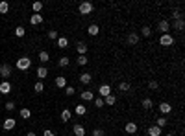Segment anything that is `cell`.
Listing matches in <instances>:
<instances>
[{
  "instance_id": "obj_17",
  "label": "cell",
  "mask_w": 185,
  "mask_h": 136,
  "mask_svg": "<svg viewBox=\"0 0 185 136\" xmlns=\"http://www.w3.org/2000/svg\"><path fill=\"white\" fill-rule=\"evenodd\" d=\"M139 42V35L137 33H130L128 35V44H132V46H133V44H137Z\"/></svg>"
},
{
  "instance_id": "obj_22",
  "label": "cell",
  "mask_w": 185,
  "mask_h": 136,
  "mask_svg": "<svg viewBox=\"0 0 185 136\" xmlns=\"http://www.w3.org/2000/svg\"><path fill=\"white\" fill-rule=\"evenodd\" d=\"M183 28H185V22H183V18H178V21L174 22V29H178V31H182Z\"/></svg>"
},
{
  "instance_id": "obj_23",
  "label": "cell",
  "mask_w": 185,
  "mask_h": 136,
  "mask_svg": "<svg viewBox=\"0 0 185 136\" xmlns=\"http://www.w3.org/2000/svg\"><path fill=\"white\" fill-rule=\"evenodd\" d=\"M74 112H76L78 116H83V114H87V109L83 107V105H78V107L74 109Z\"/></svg>"
},
{
  "instance_id": "obj_45",
  "label": "cell",
  "mask_w": 185,
  "mask_h": 136,
  "mask_svg": "<svg viewBox=\"0 0 185 136\" xmlns=\"http://www.w3.org/2000/svg\"><path fill=\"white\" fill-rule=\"evenodd\" d=\"M44 136H56V133H52V131H44Z\"/></svg>"
},
{
  "instance_id": "obj_9",
  "label": "cell",
  "mask_w": 185,
  "mask_h": 136,
  "mask_svg": "<svg viewBox=\"0 0 185 136\" xmlns=\"http://www.w3.org/2000/svg\"><path fill=\"white\" fill-rule=\"evenodd\" d=\"M148 136H161V127H157V125H152L148 131Z\"/></svg>"
},
{
  "instance_id": "obj_24",
  "label": "cell",
  "mask_w": 185,
  "mask_h": 136,
  "mask_svg": "<svg viewBox=\"0 0 185 136\" xmlns=\"http://www.w3.org/2000/svg\"><path fill=\"white\" fill-rule=\"evenodd\" d=\"M33 90H35L37 94H41L43 90H44V85H43V81H37L35 85H33Z\"/></svg>"
},
{
  "instance_id": "obj_2",
  "label": "cell",
  "mask_w": 185,
  "mask_h": 136,
  "mask_svg": "<svg viewBox=\"0 0 185 136\" xmlns=\"http://www.w3.org/2000/svg\"><path fill=\"white\" fill-rule=\"evenodd\" d=\"M78 9H80V13H82V15H89V13L93 11V4L91 2H82Z\"/></svg>"
},
{
  "instance_id": "obj_5",
  "label": "cell",
  "mask_w": 185,
  "mask_h": 136,
  "mask_svg": "<svg viewBox=\"0 0 185 136\" xmlns=\"http://www.w3.org/2000/svg\"><path fill=\"white\" fill-rule=\"evenodd\" d=\"M98 92H100V98H106V96L111 94V87H109V85H100Z\"/></svg>"
},
{
  "instance_id": "obj_26",
  "label": "cell",
  "mask_w": 185,
  "mask_h": 136,
  "mask_svg": "<svg viewBox=\"0 0 185 136\" xmlns=\"http://www.w3.org/2000/svg\"><path fill=\"white\" fill-rule=\"evenodd\" d=\"M93 101H94V107H96V109H102L104 107V98H100V96H98V98H94Z\"/></svg>"
},
{
  "instance_id": "obj_43",
  "label": "cell",
  "mask_w": 185,
  "mask_h": 136,
  "mask_svg": "<svg viewBox=\"0 0 185 136\" xmlns=\"http://www.w3.org/2000/svg\"><path fill=\"white\" fill-rule=\"evenodd\" d=\"M6 109H8V110H13V109H15V103H13V101H8V103H6Z\"/></svg>"
},
{
  "instance_id": "obj_14",
  "label": "cell",
  "mask_w": 185,
  "mask_h": 136,
  "mask_svg": "<svg viewBox=\"0 0 185 136\" xmlns=\"http://www.w3.org/2000/svg\"><path fill=\"white\" fill-rule=\"evenodd\" d=\"M46 75H48V70L44 68V66H39V68H37V77H39V81H43Z\"/></svg>"
},
{
  "instance_id": "obj_25",
  "label": "cell",
  "mask_w": 185,
  "mask_h": 136,
  "mask_svg": "<svg viewBox=\"0 0 185 136\" xmlns=\"http://www.w3.org/2000/svg\"><path fill=\"white\" fill-rule=\"evenodd\" d=\"M69 120H71V110L65 109L63 112H61V122H69Z\"/></svg>"
},
{
  "instance_id": "obj_31",
  "label": "cell",
  "mask_w": 185,
  "mask_h": 136,
  "mask_svg": "<svg viewBox=\"0 0 185 136\" xmlns=\"http://www.w3.org/2000/svg\"><path fill=\"white\" fill-rule=\"evenodd\" d=\"M8 9H9V4L8 2H0V13H8Z\"/></svg>"
},
{
  "instance_id": "obj_15",
  "label": "cell",
  "mask_w": 185,
  "mask_h": 136,
  "mask_svg": "<svg viewBox=\"0 0 185 136\" xmlns=\"http://www.w3.org/2000/svg\"><path fill=\"white\" fill-rule=\"evenodd\" d=\"M87 31H89V35H93V37H94V35L100 33V26H98V24H91V26L87 28Z\"/></svg>"
},
{
  "instance_id": "obj_16",
  "label": "cell",
  "mask_w": 185,
  "mask_h": 136,
  "mask_svg": "<svg viewBox=\"0 0 185 136\" xmlns=\"http://www.w3.org/2000/svg\"><path fill=\"white\" fill-rule=\"evenodd\" d=\"M80 81H82L83 85H89L93 81V75L91 74H82V75H80Z\"/></svg>"
},
{
  "instance_id": "obj_32",
  "label": "cell",
  "mask_w": 185,
  "mask_h": 136,
  "mask_svg": "<svg viewBox=\"0 0 185 136\" xmlns=\"http://www.w3.org/2000/svg\"><path fill=\"white\" fill-rule=\"evenodd\" d=\"M39 59H41V63H46L48 61V52H39Z\"/></svg>"
},
{
  "instance_id": "obj_8",
  "label": "cell",
  "mask_w": 185,
  "mask_h": 136,
  "mask_svg": "<svg viewBox=\"0 0 185 136\" xmlns=\"http://www.w3.org/2000/svg\"><path fill=\"white\" fill-rule=\"evenodd\" d=\"M168 28H170V24H168L167 21H159V22H157V29H159L161 33H167Z\"/></svg>"
},
{
  "instance_id": "obj_19",
  "label": "cell",
  "mask_w": 185,
  "mask_h": 136,
  "mask_svg": "<svg viewBox=\"0 0 185 136\" xmlns=\"http://www.w3.org/2000/svg\"><path fill=\"white\" fill-rule=\"evenodd\" d=\"M76 50H78V53H80V55H85V53H87V44H85V42H78Z\"/></svg>"
},
{
  "instance_id": "obj_27",
  "label": "cell",
  "mask_w": 185,
  "mask_h": 136,
  "mask_svg": "<svg viewBox=\"0 0 185 136\" xmlns=\"http://www.w3.org/2000/svg\"><path fill=\"white\" fill-rule=\"evenodd\" d=\"M58 46H59V48H67V46H69V41H67L65 37H59V39H58Z\"/></svg>"
},
{
  "instance_id": "obj_29",
  "label": "cell",
  "mask_w": 185,
  "mask_h": 136,
  "mask_svg": "<svg viewBox=\"0 0 185 136\" xmlns=\"http://www.w3.org/2000/svg\"><path fill=\"white\" fill-rule=\"evenodd\" d=\"M152 99H150V98H144L143 99V109H152Z\"/></svg>"
},
{
  "instance_id": "obj_11",
  "label": "cell",
  "mask_w": 185,
  "mask_h": 136,
  "mask_svg": "<svg viewBox=\"0 0 185 136\" xmlns=\"http://www.w3.org/2000/svg\"><path fill=\"white\" fill-rule=\"evenodd\" d=\"M124 131H126V133H130V134H135V133H137V123H133V122L126 123V127H124Z\"/></svg>"
},
{
  "instance_id": "obj_13",
  "label": "cell",
  "mask_w": 185,
  "mask_h": 136,
  "mask_svg": "<svg viewBox=\"0 0 185 136\" xmlns=\"http://www.w3.org/2000/svg\"><path fill=\"white\" fill-rule=\"evenodd\" d=\"M80 96H82V99H83V101H93V99H94V96H93L91 90H83V92L80 94Z\"/></svg>"
},
{
  "instance_id": "obj_34",
  "label": "cell",
  "mask_w": 185,
  "mask_h": 136,
  "mask_svg": "<svg viewBox=\"0 0 185 136\" xmlns=\"http://www.w3.org/2000/svg\"><path fill=\"white\" fill-rule=\"evenodd\" d=\"M24 33H26V29H24L22 26H19L17 29H15V35H17V37H24Z\"/></svg>"
},
{
  "instance_id": "obj_1",
  "label": "cell",
  "mask_w": 185,
  "mask_h": 136,
  "mask_svg": "<svg viewBox=\"0 0 185 136\" xmlns=\"http://www.w3.org/2000/svg\"><path fill=\"white\" fill-rule=\"evenodd\" d=\"M30 66H32V59H28V57H21L17 61V68L19 70H28Z\"/></svg>"
},
{
  "instance_id": "obj_35",
  "label": "cell",
  "mask_w": 185,
  "mask_h": 136,
  "mask_svg": "<svg viewBox=\"0 0 185 136\" xmlns=\"http://www.w3.org/2000/svg\"><path fill=\"white\" fill-rule=\"evenodd\" d=\"M33 11H35V13H39V11H41V9H43V2H33Z\"/></svg>"
},
{
  "instance_id": "obj_12",
  "label": "cell",
  "mask_w": 185,
  "mask_h": 136,
  "mask_svg": "<svg viewBox=\"0 0 185 136\" xmlns=\"http://www.w3.org/2000/svg\"><path fill=\"white\" fill-rule=\"evenodd\" d=\"M30 22H32L33 26H37V24H41V22H43V15H39V13L32 15V17H30Z\"/></svg>"
},
{
  "instance_id": "obj_7",
  "label": "cell",
  "mask_w": 185,
  "mask_h": 136,
  "mask_svg": "<svg viewBox=\"0 0 185 136\" xmlns=\"http://www.w3.org/2000/svg\"><path fill=\"white\" fill-rule=\"evenodd\" d=\"M72 133L76 134V136H85V127H83V125H80V123H76L72 127Z\"/></svg>"
},
{
  "instance_id": "obj_30",
  "label": "cell",
  "mask_w": 185,
  "mask_h": 136,
  "mask_svg": "<svg viewBox=\"0 0 185 136\" xmlns=\"http://www.w3.org/2000/svg\"><path fill=\"white\" fill-rule=\"evenodd\" d=\"M30 116H32V112H30V109H21V118H24V120H28Z\"/></svg>"
},
{
  "instance_id": "obj_4",
  "label": "cell",
  "mask_w": 185,
  "mask_h": 136,
  "mask_svg": "<svg viewBox=\"0 0 185 136\" xmlns=\"http://www.w3.org/2000/svg\"><path fill=\"white\" fill-rule=\"evenodd\" d=\"M0 75H2L4 79H8L9 75H11V66H9V64H2V66H0Z\"/></svg>"
},
{
  "instance_id": "obj_36",
  "label": "cell",
  "mask_w": 185,
  "mask_h": 136,
  "mask_svg": "<svg viewBox=\"0 0 185 136\" xmlns=\"http://www.w3.org/2000/svg\"><path fill=\"white\" fill-rule=\"evenodd\" d=\"M48 39L56 41V39H58V29H50V31H48Z\"/></svg>"
},
{
  "instance_id": "obj_28",
  "label": "cell",
  "mask_w": 185,
  "mask_h": 136,
  "mask_svg": "<svg viewBox=\"0 0 185 136\" xmlns=\"http://www.w3.org/2000/svg\"><path fill=\"white\" fill-rule=\"evenodd\" d=\"M130 88L132 87H130V83H126V81H122L121 85H118V90H121V92H128Z\"/></svg>"
},
{
  "instance_id": "obj_20",
  "label": "cell",
  "mask_w": 185,
  "mask_h": 136,
  "mask_svg": "<svg viewBox=\"0 0 185 136\" xmlns=\"http://www.w3.org/2000/svg\"><path fill=\"white\" fill-rule=\"evenodd\" d=\"M159 110H161L163 114H168V112L172 110V107H170L168 103H159Z\"/></svg>"
},
{
  "instance_id": "obj_6",
  "label": "cell",
  "mask_w": 185,
  "mask_h": 136,
  "mask_svg": "<svg viewBox=\"0 0 185 136\" xmlns=\"http://www.w3.org/2000/svg\"><path fill=\"white\" fill-rule=\"evenodd\" d=\"M11 92V83L9 81H2L0 83V94H9Z\"/></svg>"
},
{
  "instance_id": "obj_18",
  "label": "cell",
  "mask_w": 185,
  "mask_h": 136,
  "mask_svg": "<svg viewBox=\"0 0 185 136\" xmlns=\"http://www.w3.org/2000/svg\"><path fill=\"white\" fill-rule=\"evenodd\" d=\"M115 103H117V98H115L113 94H109V96L104 98V105H115Z\"/></svg>"
},
{
  "instance_id": "obj_41",
  "label": "cell",
  "mask_w": 185,
  "mask_h": 136,
  "mask_svg": "<svg viewBox=\"0 0 185 136\" xmlns=\"http://www.w3.org/2000/svg\"><path fill=\"white\" fill-rule=\"evenodd\" d=\"M74 92H76V90H74L72 87H65V94H67V96H72Z\"/></svg>"
},
{
  "instance_id": "obj_47",
  "label": "cell",
  "mask_w": 185,
  "mask_h": 136,
  "mask_svg": "<svg viewBox=\"0 0 185 136\" xmlns=\"http://www.w3.org/2000/svg\"><path fill=\"white\" fill-rule=\"evenodd\" d=\"M165 136H174V134H172V133H168V134H165Z\"/></svg>"
},
{
  "instance_id": "obj_40",
  "label": "cell",
  "mask_w": 185,
  "mask_h": 136,
  "mask_svg": "<svg viewBox=\"0 0 185 136\" xmlns=\"http://www.w3.org/2000/svg\"><path fill=\"white\" fill-rule=\"evenodd\" d=\"M93 136H106V133H104L102 129H94L93 131Z\"/></svg>"
},
{
  "instance_id": "obj_33",
  "label": "cell",
  "mask_w": 185,
  "mask_h": 136,
  "mask_svg": "<svg viewBox=\"0 0 185 136\" xmlns=\"http://www.w3.org/2000/svg\"><path fill=\"white\" fill-rule=\"evenodd\" d=\"M87 61H89V59L85 57V55H80V57H78V64H80V66H85Z\"/></svg>"
},
{
  "instance_id": "obj_44",
  "label": "cell",
  "mask_w": 185,
  "mask_h": 136,
  "mask_svg": "<svg viewBox=\"0 0 185 136\" xmlns=\"http://www.w3.org/2000/svg\"><path fill=\"white\" fill-rule=\"evenodd\" d=\"M172 17L178 21V18H182V15H179V11H178V9H174V11H172Z\"/></svg>"
},
{
  "instance_id": "obj_37",
  "label": "cell",
  "mask_w": 185,
  "mask_h": 136,
  "mask_svg": "<svg viewBox=\"0 0 185 136\" xmlns=\"http://www.w3.org/2000/svg\"><path fill=\"white\" fill-rule=\"evenodd\" d=\"M69 63H71L69 57H61V59H59V66H69Z\"/></svg>"
},
{
  "instance_id": "obj_39",
  "label": "cell",
  "mask_w": 185,
  "mask_h": 136,
  "mask_svg": "<svg viewBox=\"0 0 185 136\" xmlns=\"http://www.w3.org/2000/svg\"><path fill=\"white\" fill-rule=\"evenodd\" d=\"M141 33L144 35V37H148V35H150V33H152V29H150L148 26H143V29H141Z\"/></svg>"
},
{
  "instance_id": "obj_10",
  "label": "cell",
  "mask_w": 185,
  "mask_h": 136,
  "mask_svg": "<svg viewBox=\"0 0 185 136\" xmlns=\"http://www.w3.org/2000/svg\"><path fill=\"white\" fill-rule=\"evenodd\" d=\"M15 125H17V122H15L13 118H8L6 122H4V129H6V131H13Z\"/></svg>"
},
{
  "instance_id": "obj_38",
  "label": "cell",
  "mask_w": 185,
  "mask_h": 136,
  "mask_svg": "<svg viewBox=\"0 0 185 136\" xmlns=\"http://www.w3.org/2000/svg\"><path fill=\"white\" fill-rule=\"evenodd\" d=\"M157 127H165V125H167V118H157Z\"/></svg>"
},
{
  "instance_id": "obj_46",
  "label": "cell",
  "mask_w": 185,
  "mask_h": 136,
  "mask_svg": "<svg viewBox=\"0 0 185 136\" xmlns=\"http://www.w3.org/2000/svg\"><path fill=\"white\" fill-rule=\"evenodd\" d=\"M26 136H37V134H35V133H28Z\"/></svg>"
},
{
  "instance_id": "obj_3",
  "label": "cell",
  "mask_w": 185,
  "mask_h": 136,
  "mask_svg": "<svg viewBox=\"0 0 185 136\" xmlns=\"http://www.w3.org/2000/svg\"><path fill=\"white\" fill-rule=\"evenodd\" d=\"M159 44H161V46H170V44H174V39L168 33H163L161 39H159Z\"/></svg>"
},
{
  "instance_id": "obj_42",
  "label": "cell",
  "mask_w": 185,
  "mask_h": 136,
  "mask_svg": "<svg viewBox=\"0 0 185 136\" xmlns=\"http://www.w3.org/2000/svg\"><path fill=\"white\" fill-rule=\"evenodd\" d=\"M148 87L152 88V90H156V88L159 87V83H157V81H150V83H148Z\"/></svg>"
},
{
  "instance_id": "obj_21",
  "label": "cell",
  "mask_w": 185,
  "mask_h": 136,
  "mask_svg": "<svg viewBox=\"0 0 185 136\" xmlns=\"http://www.w3.org/2000/svg\"><path fill=\"white\" fill-rule=\"evenodd\" d=\"M56 85L61 87V88H65V87H67V79H65L63 75H59V77H56Z\"/></svg>"
}]
</instances>
